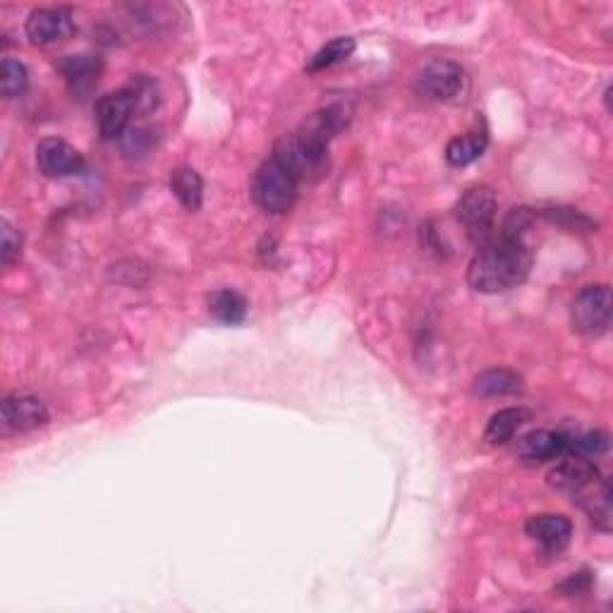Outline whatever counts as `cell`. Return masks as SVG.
Here are the masks:
<instances>
[{
  "instance_id": "cell-1",
  "label": "cell",
  "mask_w": 613,
  "mask_h": 613,
  "mask_svg": "<svg viewBox=\"0 0 613 613\" xmlns=\"http://www.w3.org/2000/svg\"><path fill=\"white\" fill-rule=\"evenodd\" d=\"M532 250L527 247L525 235L501 233L484 242L467 269V283L477 293H506L518 288L532 271Z\"/></svg>"
},
{
  "instance_id": "cell-2",
  "label": "cell",
  "mask_w": 613,
  "mask_h": 613,
  "mask_svg": "<svg viewBox=\"0 0 613 613\" xmlns=\"http://www.w3.org/2000/svg\"><path fill=\"white\" fill-rule=\"evenodd\" d=\"M297 185H300V180L276 156H271L269 161L259 166L257 175H254V202L262 206L266 214H283V211H288L295 204Z\"/></svg>"
},
{
  "instance_id": "cell-3",
  "label": "cell",
  "mask_w": 613,
  "mask_h": 613,
  "mask_svg": "<svg viewBox=\"0 0 613 613\" xmlns=\"http://www.w3.org/2000/svg\"><path fill=\"white\" fill-rule=\"evenodd\" d=\"M573 329L582 336L597 338L611 326V288L609 285H587L575 295L570 307Z\"/></svg>"
},
{
  "instance_id": "cell-4",
  "label": "cell",
  "mask_w": 613,
  "mask_h": 613,
  "mask_svg": "<svg viewBox=\"0 0 613 613\" xmlns=\"http://www.w3.org/2000/svg\"><path fill=\"white\" fill-rule=\"evenodd\" d=\"M496 214H499V199L491 187H472L458 202V218L467 235L475 242H489L494 238Z\"/></svg>"
},
{
  "instance_id": "cell-5",
  "label": "cell",
  "mask_w": 613,
  "mask_h": 613,
  "mask_svg": "<svg viewBox=\"0 0 613 613\" xmlns=\"http://www.w3.org/2000/svg\"><path fill=\"white\" fill-rule=\"evenodd\" d=\"M463 68L453 60H434L415 77V91L427 101H451L463 91Z\"/></svg>"
},
{
  "instance_id": "cell-6",
  "label": "cell",
  "mask_w": 613,
  "mask_h": 613,
  "mask_svg": "<svg viewBox=\"0 0 613 613\" xmlns=\"http://www.w3.org/2000/svg\"><path fill=\"white\" fill-rule=\"evenodd\" d=\"M599 479H602L599 467L590 458H582V455H568L556 467H551V472L546 475V482H549L551 489L568 496H582Z\"/></svg>"
},
{
  "instance_id": "cell-7",
  "label": "cell",
  "mask_w": 613,
  "mask_h": 613,
  "mask_svg": "<svg viewBox=\"0 0 613 613\" xmlns=\"http://www.w3.org/2000/svg\"><path fill=\"white\" fill-rule=\"evenodd\" d=\"M135 111H137L135 96H132V91L127 87L113 91V94L101 96L99 103H96V125H99L101 137L103 139L123 137Z\"/></svg>"
},
{
  "instance_id": "cell-8",
  "label": "cell",
  "mask_w": 613,
  "mask_h": 613,
  "mask_svg": "<svg viewBox=\"0 0 613 613\" xmlns=\"http://www.w3.org/2000/svg\"><path fill=\"white\" fill-rule=\"evenodd\" d=\"M75 34L72 12L65 8L36 10L27 20V36L36 46H56Z\"/></svg>"
},
{
  "instance_id": "cell-9",
  "label": "cell",
  "mask_w": 613,
  "mask_h": 613,
  "mask_svg": "<svg viewBox=\"0 0 613 613\" xmlns=\"http://www.w3.org/2000/svg\"><path fill=\"white\" fill-rule=\"evenodd\" d=\"M36 163L39 171L48 175V178H72L84 171V159L72 144L63 142V139H44L36 147Z\"/></svg>"
},
{
  "instance_id": "cell-10",
  "label": "cell",
  "mask_w": 613,
  "mask_h": 613,
  "mask_svg": "<svg viewBox=\"0 0 613 613\" xmlns=\"http://www.w3.org/2000/svg\"><path fill=\"white\" fill-rule=\"evenodd\" d=\"M5 432H34L48 422V410L39 398L8 396L0 405Z\"/></svg>"
},
{
  "instance_id": "cell-11",
  "label": "cell",
  "mask_w": 613,
  "mask_h": 613,
  "mask_svg": "<svg viewBox=\"0 0 613 613\" xmlns=\"http://www.w3.org/2000/svg\"><path fill=\"white\" fill-rule=\"evenodd\" d=\"M525 532L527 537H532L544 551L558 554V551H563L570 544V537H573V523H570L566 515L544 513V515H534V518L527 520Z\"/></svg>"
},
{
  "instance_id": "cell-12",
  "label": "cell",
  "mask_w": 613,
  "mask_h": 613,
  "mask_svg": "<svg viewBox=\"0 0 613 613\" xmlns=\"http://www.w3.org/2000/svg\"><path fill=\"white\" fill-rule=\"evenodd\" d=\"M566 451V436L549 432V429H537V432L525 434L515 446V455L523 465H542L546 460H554Z\"/></svg>"
},
{
  "instance_id": "cell-13",
  "label": "cell",
  "mask_w": 613,
  "mask_h": 613,
  "mask_svg": "<svg viewBox=\"0 0 613 613\" xmlns=\"http://www.w3.org/2000/svg\"><path fill=\"white\" fill-rule=\"evenodd\" d=\"M523 388V376L511 372V369H491V372L479 374L475 379V396L482 398H499V396H513Z\"/></svg>"
},
{
  "instance_id": "cell-14",
  "label": "cell",
  "mask_w": 613,
  "mask_h": 613,
  "mask_svg": "<svg viewBox=\"0 0 613 613\" xmlns=\"http://www.w3.org/2000/svg\"><path fill=\"white\" fill-rule=\"evenodd\" d=\"M171 190L187 211H199L204 199V182L194 168H175L171 175Z\"/></svg>"
},
{
  "instance_id": "cell-15",
  "label": "cell",
  "mask_w": 613,
  "mask_h": 613,
  "mask_svg": "<svg viewBox=\"0 0 613 613\" xmlns=\"http://www.w3.org/2000/svg\"><path fill=\"white\" fill-rule=\"evenodd\" d=\"M525 422H527V412L523 408L499 410L487 424L484 441L491 443V446H503V443L513 439L515 432H518Z\"/></svg>"
},
{
  "instance_id": "cell-16",
  "label": "cell",
  "mask_w": 613,
  "mask_h": 613,
  "mask_svg": "<svg viewBox=\"0 0 613 613\" xmlns=\"http://www.w3.org/2000/svg\"><path fill=\"white\" fill-rule=\"evenodd\" d=\"M487 149V135L484 132H467L463 137H455L446 147V161L453 168H465L475 163Z\"/></svg>"
},
{
  "instance_id": "cell-17",
  "label": "cell",
  "mask_w": 613,
  "mask_h": 613,
  "mask_svg": "<svg viewBox=\"0 0 613 613\" xmlns=\"http://www.w3.org/2000/svg\"><path fill=\"white\" fill-rule=\"evenodd\" d=\"M58 68L72 89L84 91L96 82L101 65L94 56H68L65 60H60Z\"/></svg>"
},
{
  "instance_id": "cell-18",
  "label": "cell",
  "mask_w": 613,
  "mask_h": 613,
  "mask_svg": "<svg viewBox=\"0 0 613 613\" xmlns=\"http://www.w3.org/2000/svg\"><path fill=\"white\" fill-rule=\"evenodd\" d=\"M211 314L223 324H240L247 317V300L235 290H218L209 300Z\"/></svg>"
},
{
  "instance_id": "cell-19",
  "label": "cell",
  "mask_w": 613,
  "mask_h": 613,
  "mask_svg": "<svg viewBox=\"0 0 613 613\" xmlns=\"http://www.w3.org/2000/svg\"><path fill=\"white\" fill-rule=\"evenodd\" d=\"M352 51H355V41H352L350 36H338V39H333L331 44H326L319 53H314V56L309 58L305 70L307 72L329 70V68H333V65L348 60L352 56Z\"/></svg>"
},
{
  "instance_id": "cell-20",
  "label": "cell",
  "mask_w": 613,
  "mask_h": 613,
  "mask_svg": "<svg viewBox=\"0 0 613 613\" xmlns=\"http://www.w3.org/2000/svg\"><path fill=\"white\" fill-rule=\"evenodd\" d=\"M29 84V72L20 60L5 58L0 65V89H3L5 99H17L24 94Z\"/></svg>"
},
{
  "instance_id": "cell-21",
  "label": "cell",
  "mask_w": 613,
  "mask_h": 613,
  "mask_svg": "<svg viewBox=\"0 0 613 613\" xmlns=\"http://www.w3.org/2000/svg\"><path fill=\"white\" fill-rule=\"evenodd\" d=\"M154 127H130L123 135V151L130 159H144L156 147Z\"/></svg>"
},
{
  "instance_id": "cell-22",
  "label": "cell",
  "mask_w": 613,
  "mask_h": 613,
  "mask_svg": "<svg viewBox=\"0 0 613 613\" xmlns=\"http://www.w3.org/2000/svg\"><path fill=\"white\" fill-rule=\"evenodd\" d=\"M609 448V436L604 432H590L582 436H566V451L563 455H582V458H594V455H602Z\"/></svg>"
},
{
  "instance_id": "cell-23",
  "label": "cell",
  "mask_w": 613,
  "mask_h": 613,
  "mask_svg": "<svg viewBox=\"0 0 613 613\" xmlns=\"http://www.w3.org/2000/svg\"><path fill=\"white\" fill-rule=\"evenodd\" d=\"M132 91V96H135V106H137V111H142V113H149L151 108L156 106V103H159V96H156V87H154V82H149V80H144V77H137L135 82L130 84V87H127Z\"/></svg>"
},
{
  "instance_id": "cell-24",
  "label": "cell",
  "mask_w": 613,
  "mask_h": 613,
  "mask_svg": "<svg viewBox=\"0 0 613 613\" xmlns=\"http://www.w3.org/2000/svg\"><path fill=\"white\" fill-rule=\"evenodd\" d=\"M0 235H3V245H0V257H3V264L5 266H10L17 257H20L22 238H20V233H15V228H12L8 221H3V230H0Z\"/></svg>"
}]
</instances>
